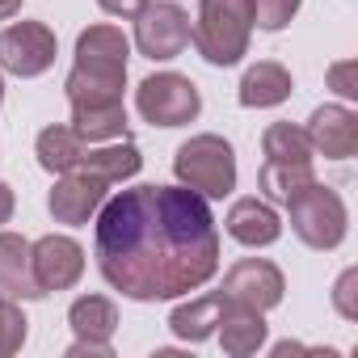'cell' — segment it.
Returning a JSON list of instances; mask_svg holds the SVG:
<instances>
[{
	"mask_svg": "<svg viewBox=\"0 0 358 358\" xmlns=\"http://www.w3.org/2000/svg\"><path fill=\"white\" fill-rule=\"evenodd\" d=\"M97 270L127 299L190 295L220 270V232L190 186H135L101 203Z\"/></svg>",
	"mask_w": 358,
	"mask_h": 358,
	"instance_id": "1",
	"label": "cell"
},
{
	"mask_svg": "<svg viewBox=\"0 0 358 358\" xmlns=\"http://www.w3.org/2000/svg\"><path fill=\"white\" fill-rule=\"evenodd\" d=\"M253 34V0H199V22L190 26V43L215 68L241 64Z\"/></svg>",
	"mask_w": 358,
	"mask_h": 358,
	"instance_id": "2",
	"label": "cell"
},
{
	"mask_svg": "<svg viewBox=\"0 0 358 358\" xmlns=\"http://www.w3.org/2000/svg\"><path fill=\"white\" fill-rule=\"evenodd\" d=\"M177 182L203 199H228L236 190V152L220 135H194L173 156Z\"/></svg>",
	"mask_w": 358,
	"mask_h": 358,
	"instance_id": "3",
	"label": "cell"
},
{
	"mask_svg": "<svg viewBox=\"0 0 358 358\" xmlns=\"http://www.w3.org/2000/svg\"><path fill=\"white\" fill-rule=\"evenodd\" d=\"M287 211H291L295 236H299L308 249H320V253H324V249H337V245L345 241L350 215H345V203H341L337 190L312 182V186H303V190L287 203Z\"/></svg>",
	"mask_w": 358,
	"mask_h": 358,
	"instance_id": "4",
	"label": "cell"
},
{
	"mask_svg": "<svg viewBox=\"0 0 358 358\" xmlns=\"http://www.w3.org/2000/svg\"><path fill=\"white\" fill-rule=\"evenodd\" d=\"M135 106L152 127H186L199 118L203 97L194 89L190 76H177V72H156L135 89Z\"/></svg>",
	"mask_w": 358,
	"mask_h": 358,
	"instance_id": "5",
	"label": "cell"
},
{
	"mask_svg": "<svg viewBox=\"0 0 358 358\" xmlns=\"http://www.w3.org/2000/svg\"><path fill=\"white\" fill-rule=\"evenodd\" d=\"M190 43V13L173 0H156L135 17V47L148 59H177Z\"/></svg>",
	"mask_w": 358,
	"mask_h": 358,
	"instance_id": "6",
	"label": "cell"
},
{
	"mask_svg": "<svg viewBox=\"0 0 358 358\" xmlns=\"http://www.w3.org/2000/svg\"><path fill=\"white\" fill-rule=\"evenodd\" d=\"M55 64V34L43 22H13L0 34V68L30 80Z\"/></svg>",
	"mask_w": 358,
	"mask_h": 358,
	"instance_id": "7",
	"label": "cell"
},
{
	"mask_svg": "<svg viewBox=\"0 0 358 358\" xmlns=\"http://www.w3.org/2000/svg\"><path fill=\"white\" fill-rule=\"evenodd\" d=\"M282 291H287L282 270H278L274 262H266V257H245V262H236V266L224 274V287H220L224 299L245 303V308H257V312L282 303Z\"/></svg>",
	"mask_w": 358,
	"mask_h": 358,
	"instance_id": "8",
	"label": "cell"
},
{
	"mask_svg": "<svg viewBox=\"0 0 358 358\" xmlns=\"http://www.w3.org/2000/svg\"><path fill=\"white\" fill-rule=\"evenodd\" d=\"M106 190H110V186L101 182V177L72 169V173H64V177H59V182H55V190L47 194V207H51L55 224L80 228V224H89V220L101 211V203H106Z\"/></svg>",
	"mask_w": 358,
	"mask_h": 358,
	"instance_id": "9",
	"label": "cell"
},
{
	"mask_svg": "<svg viewBox=\"0 0 358 358\" xmlns=\"http://www.w3.org/2000/svg\"><path fill=\"white\" fill-rule=\"evenodd\" d=\"M30 266H34V278L47 291H68L80 282L85 274V249L72 241V236H43L30 245Z\"/></svg>",
	"mask_w": 358,
	"mask_h": 358,
	"instance_id": "10",
	"label": "cell"
},
{
	"mask_svg": "<svg viewBox=\"0 0 358 358\" xmlns=\"http://www.w3.org/2000/svg\"><path fill=\"white\" fill-rule=\"evenodd\" d=\"M303 131L312 139V152H324L329 160H350L358 152V114L345 106H320Z\"/></svg>",
	"mask_w": 358,
	"mask_h": 358,
	"instance_id": "11",
	"label": "cell"
},
{
	"mask_svg": "<svg viewBox=\"0 0 358 358\" xmlns=\"http://www.w3.org/2000/svg\"><path fill=\"white\" fill-rule=\"evenodd\" d=\"M127 55H131V43L118 26H89L76 38V68L127 76Z\"/></svg>",
	"mask_w": 358,
	"mask_h": 358,
	"instance_id": "12",
	"label": "cell"
},
{
	"mask_svg": "<svg viewBox=\"0 0 358 358\" xmlns=\"http://www.w3.org/2000/svg\"><path fill=\"white\" fill-rule=\"evenodd\" d=\"M224 228H228V236H232L236 245H245V249H262V245H274V241L282 236L278 211H274L270 203H262V199H241V203H232Z\"/></svg>",
	"mask_w": 358,
	"mask_h": 358,
	"instance_id": "13",
	"label": "cell"
},
{
	"mask_svg": "<svg viewBox=\"0 0 358 358\" xmlns=\"http://www.w3.org/2000/svg\"><path fill=\"white\" fill-rule=\"evenodd\" d=\"M0 295L9 299H43V287L30 266V241L17 232H0Z\"/></svg>",
	"mask_w": 358,
	"mask_h": 358,
	"instance_id": "14",
	"label": "cell"
},
{
	"mask_svg": "<svg viewBox=\"0 0 358 358\" xmlns=\"http://www.w3.org/2000/svg\"><path fill=\"white\" fill-rule=\"evenodd\" d=\"M220 341H224V354L232 358H249L266 345V320L257 308H245V303H232L224 299V312H220Z\"/></svg>",
	"mask_w": 358,
	"mask_h": 358,
	"instance_id": "15",
	"label": "cell"
},
{
	"mask_svg": "<svg viewBox=\"0 0 358 358\" xmlns=\"http://www.w3.org/2000/svg\"><path fill=\"white\" fill-rule=\"evenodd\" d=\"M287 97H291V72L274 59H262L241 76V106L245 110H266V106H278Z\"/></svg>",
	"mask_w": 358,
	"mask_h": 358,
	"instance_id": "16",
	"label": "cell"
},
{
	"mask_svg": "<svg viewBox=\"0 0 358 358\" xmlns=\"http://www.w3.org/2000/svg\"><path fill=\"white\" fill-rule=\"evenodd\" d=\"M139 164H143V156H139V148H135L131 139L110 143V148H85V152H80V160H76V169H80V173L101 177L106 186L135 177V173H139Z\"/></svg>",
	"mask_w": 358,
	"mask_h": 358,
	"instance_id": "17",
	"label": "cell"
},
{
	"mask_svg": "<svg viewBox=\"0 0 358 358\" xmlns=\"http://www.w3.org/2000/svg\"><path fill=\"white\" fill-rule=\"evenodd\" d=\"M68 324L80 341H110L118 329V308L106 295H80L68 308Z\"/></svg>",
	"mask_w": 358,
	"mask_h": 358,
	"instance_id": "18",
	"label": "cell"
},
{
	"mask_svg": "<svg viewBox=\"0 0 358 358\" xmlns=\"http://www.w3.org/2000/svg\"><path fill=\"white\" fill-rule=\"evenodd\" d=\"M68 101L72 106H110V101H122V89H127V76H114V72H93V68H72L68 80Z\"/></svg>",
	"mask_w": 358,
	"mask_h": 358,
	"instance_id": "19",
	"label": "cell"
},
{
	"mask_svg": "<svg viewBox=\"0 0 358 358\" xmlns=\"http://www.w3.org/2000/svg\"><path fill=\"white\" fill-rule=\"evenodd\" d=\"M316 182V173H312V160L308 164H291V160H266L262 164V173H257V186H262V194L270 199V203H291L303 186H312Z\"/></svg>",
	"mask_w": 358,
	"mask_h": 358,
	"instance_id": "20",
	"label": "cell"
},
{
	"mask_svg": "<svg viewBox=\"0 0 358 358\" xmlns=\"http://www.w3.org/2000/svg\"><path fill=\"white\" fill-rule=\"evenodd\" d=\"M220 312H224V295H203V299H190L182 303L173 316H169V329L182 337V341H207L220 324Z\"/></svg>",
	"mask_w": 358,
	"mask_h": 358,
	"instance_id": "21",
	"label": "cell"
},
{
	"mask_svg": "<svg viewBox=\"0 0 358 358\" xmlns=\"http://www.w3.org/2000/svg\"><path fill=\"white\" fill-rule=\"evenodd\" d=\"M72 131L89 143L97 139H127V110L122 101L110 106H72Z\"/></svg>",
	"mask_w": 358,
	"mask_h": 358,
	"instance_id": "22",
	"label": "cell"
},
{
	"mask_svg": "<svg viewBox=\"0 0 358 358\" xmlns=\"http://www.w3.org/2000/svg\"><path fill=\"white\" fill-rule=\"evenodd\" d=\"M34 152H38V164L47 173H72L80 152H85V139L72 127H47V131H38Z\"/></svg>",
	"mask_w": 358,
	"mask_h": 358,
	"instance_id": "23",
	"label": "cell"
},
{
	"mask_svg": "<svg viewBox=\"0 0 358 358\" xmlns=\"http://www.w3.org/2000/svg\"><path fill=\"white\" fill-rule=\"evenodd\" d=\"M262 148H266V160H291V164L312 160V139L295 122H270L262 135Z\"/></svg>",
	"mask_w": 358,
	"mask_h": 358,
	"instance_id": "24",
	"label": "cell"
},
{
	"mask_svg": "<svg viewBox=\"0 0 358 358\" xmlns=\"http://www.w3.org/2000/svg\"><path fill=\"white\" fill-rule=\"evenodd\" d=\"M26 316L22 308L9 299V295H0V358H13L22 345H26Z\"/></svg>",
	"mask_w": 358,
	"mask_h": 358,
	"instance_id": "25",
	"label": "cell"
},
{
	"mask_svg": "<svg viewBox=\"0 0 358 358\" xmlns=\"http://www.w3.org/2000/svg\"><path fill=\"white\" fill-rule=\"evenodd\" d=\"M299 13V0H253V26L262 30H282L291 17Z\"/></svg>",
	"mask_w": 358,
	"mask_h": 358,
	"instance_id": "26",
	"label": "cell"
},
{
	"mask_svg": "<svg viewBox=\"0 0 358 358\" xmlns=\"http://www.w3.org/2000/svg\"><path fill=\"white\" fill-rule=\"evenodd\" d=\"M333 303L345 320H358V270H345L337 278V291H333Z\"/></svg>",
	"mask_w": 358,
	"mask_h": 358,
	"instance_id": "27",
	"label": "cell"
},
{
	"mask_svg": "<svg viewBox=\"0 0 358 358\" xmlns=\"http://www.w3.org/2000/svg\"><path fill=\"white\" fill-rule=\"evenodd\" d=\"M354 76H358V64H354V59L329 68V85H333L341 97H358V80H354Z\"/></svg>",
	"mask_w": 358,
	"mask_h": 358,
	"instance_id": "28",
	"label": "cell"
},
{
	"mask_svg": "<svg viewBox=\"0 0 358 358\" xmlns=\"http://www.w3.org/2000/svg\"><path fill=\"white\" fill-rule=\"evenodd\" d=\"M97 5L110 13V17H122V22H135L148 5H152V0H97Z\"/></svg>",
	"mask_w": 358,
	"mask_h": 358,
	"instance_id": "29",
	"label": "cell"
},
{
	"mask_svg": "<svg viewBox=\"0 0 358 358\" xmlns=\"http://www.w3.org/2000/svg\"><path fill=\"white\" fill-rule=\"evenodd\" d=\"M85 354H97V358H110V341H80V337H76V345L68 350V358H85Z\"/></svg>",
	"mask_w": 358,
	"mask_h": 358,
	"instance_id": "30",
	"label": "cell"
},
{
	"mask_svg": "<svg viewBox=\"0 0 358 358\" xmlns=\"http://www.w3.org/2000/svg\"><path fill=\"white\" fill-rule=\"evenodd\" d=\"M13 220V190L0 182V224H9Z\"/></svg>",
	"mask_w": 358,
	"mask_h": 358,
	"instance_id": "31",
	"label": "cell"
},
{
	"mask_svg": "<svg viewBox=\"0 0 358 358\" xmlns=\"http://www.w3.org/2000/svg\"><path fill=\"white\" fill-rule=\"evenodd\" d=\"M22 13V0H0V22H9Z\"/></svg>",
	"mask_w": 358,
	"mask_h": 358,
	"instance_id": "32",
	"label": "cell"
},
{
	"mask_svg": "<svg viewBox=\"0 0 358 358\" xmlns=\"http://www.w3.org/2000/svg\"><path fill=\"white\" fill-rule=\"evenodd\" d=\"M0 106H5V80H0Z\"/></svg>",
	"mask_w": 358,
	"mask_h": 358,
	"instance_id": "33",
	"label": "cell"
}]
</instances>
